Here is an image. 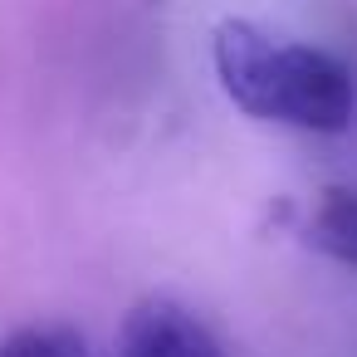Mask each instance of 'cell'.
<instances>
[{
	"mask_svg": "<svg viewBox=\"0 0 357 357\" xmlns=\"http://www.w3.org/2000/svg\"><path fill=\"white\" fill-rule=\"evenodd\" d=\"M211 64L225 98L279 128L298 132H347L357 113V79L352 69L318 50L269 35L255 20H220L211 30Z\"/></svg>",
	"mask_w": 357,
	"mask_h": 357,
	"instance_id": "1",
	"label": "cell"
},
{
	"mask_svg": "<svg viewBox=\"0 0 357 357\" xmlns=\"http://www.w3.org/2000/svg\"><path fill=\"white\" fill-rule=\"evenodd\" d=\"M118 357H225V342L186 303L167 294H147L123 318Z\"/></svg>",
	"mask_w": 357,
	"mask_h": 357,
	"instance_id": "2",
	"label": "cell"
},
{
	"mask_svg": "<svg viewBox=\"0 0 357 357\" xmlns=\"http://www.w3.org/2000/svg\"><path fill=\"white\" fill-rule=\"evenodd\" d=\"M303 240L318 255L357 269V186H323L308 206Z\"/></svg>",
	"mask_w": 357,
	"mask_h": 357,
	"instance_id": "3",
	"label": "cell"
},
{
	"mask_svg": "<svg viewBox=\"0 0 357 357\" xmlns=\"http://www.w3.org/2000/svg\"><path fill=\"white\" fill-rule=\"evenodd\" d=\"M0 357H89V342L69 323H25L0 337Z\"/></svg>",
	"mask_w": 357,
	"mask_h": 357,
	"instance_id": "4",
	"label": "cell"
}]
</instances>
